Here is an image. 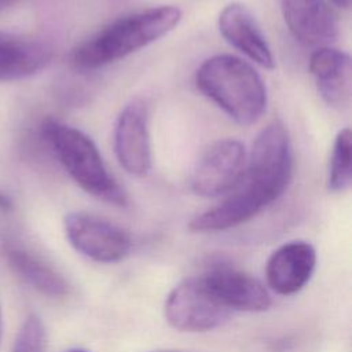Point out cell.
Here are the masks:
<instances>
[{"label":"cell","instance_id":"1","mask_svg":"<svg viewBox=\"0 0 352 352\" xmlns=\"http://www.w3.org/2000/svg\"><path fill=\"white\" fill-rule=\"evenodd\" d=\"M292 177V142L286 126L274 120L256 138L238 187L221 204L197 214L188 228L194 232H216L241 226L276 201Z\"/></svg>","mask_w":352,"mask_h":352},{"label":"cell","instance_id":"2","mask_svg":"<svg viewBox=\"0 0 352 352\" xmlns=\"http://www.w3.org/2000/svg\"><path fill=\"white\" fill-rule=\"evenodd\" d=\"M182 19L180 8L158 6L111 21L78 44L70 56L78 70H95L117 62L172 32Z\"/></svg>","mask_w":352,"mask_h":352},{"label":"cell","instance_id":"3","mask_svg":"<svg viewBox=\"0 0 352 352\" xmlns=\"http://www.w3.org/2000/svg\"><path fill=\"white\" fill-rule=\"evenodd\" d=\"M197 88L241 125L257 122L267 107V88L261 76L246 60L219 54L201 63Z\"/></svg>","mask_w":352,"mask_h":352},{"label":"cell","instance_id":"4","mask_svg":"<svg viewBox=\"0 0 352 352\" xmlns=\"http://www.w3.org/2000/svg\"><path fill=\"white\" fill-rule=\"evenodd\" d=\"M41 133L58 161L74 183L94 198L114 206H125L128 197L110 175L94 140L82 131L48 118Z\"/></svg>","mask_w":352,"mask_h":352},{"label":"cell","instance_id":"5","mask_svg":"<svg viewBox=\"0 0 352 352\" xmlns=\"http://www.w3.org/2000/svg\"><path fill=\"white\" fill-rule=\"evenodd\" d=\"M248 164L245 146L235 139H220L208 146L197 160L190 187L201 197L228 195L242 182Z\"/></svg>","mask_w":352,"mask_h":352},{"label":"cell","instance_id":"6","mask_svg":"<svg viewBox=\"0 0 352 352\" xmlns=\"http://www.w3.org/2000/svg\"><path fill=\"white\" fill-rule=\"evenodd\" d=\"M228 316L230 309L213 296L202 276L182 280L172 289L165 302V318L179 331L213 330L221 326Z\"/></svg>","mask_w":352,"mask_h":352},{"label":"cell","instance_id":"7","mask_svg":"<svg viewBox=\"0 0 352 352\" xmlns=\"http://www.w3.org/2000/svg\"><path fill=\"white\" fill-rule=\"evenodd\" d=\"M65 234L77 252L98 263L120 261L131 250V238L122 228L87 212L69 213Z\"/></svg>","mask_w":352,"mask_h":352},{"label":"cell","instance_id":"8","mask_svg":"<svg viewBox=\"0 0 352 352\" xmlns=\"http://www.w3.org/2000/svg\"><path fill=\"white\" fill-rule=\"evenodd\" d=\"M114 153L120 165L138 177L151 169V142L148 106L143 99H133L118 114L113 133Z\"/></svg>","mask_w":352,"mask_h":352},{"label":"cell","instance_id":"9","mask_svg":"<svg viewBox=\"0 0 352 352\" xmlns=\"http://www.w3.org/2000/svg\"><path fill=\"white\" fill-rule=\"evenodd\" d=\"M285 23L307 47H329L338 37V19L326 0H279Z\"/></svg>","mask_w":352,"mask_h":352},{"label":"cell","instance_id":"10","mask_svg":"<svg viewBox=\"0 0 352 352\" xmlns=\"http://www.w3.org/2000/svg\"><path fill=\"white\" fill-rule=\"evenodd\" d=\"M219 30L228 44L248 59L264 69H274L275 59L271 47L257 19L241 3L226 6L219 15Z\"/></svg>","mask_w":352,"mask_h":352},{"label":"cell","instance_id":"11","mask_svg":"<svg viewBox=\"0 0 352 352\" xmlns=\"http://www.w3.org/2000/svg\"><path fill=\"white\" fill-rule=\"evenodd\" d=\"M316 265L315 248L305 241H292L272 252L265 275L270 287L278 294L300 292L311 279Z\"/></svg>","mask_w":352,"mask_h":352},{"label":"cell","instance_id":"12","mask_svg":"<svg viewBox=\"0 0 352 352\" xmlns=\"http://www.w3.org/2000/svg\"><path fill=\"white\" fill-rule=\"evenodd\" d=\"M213 296L228 309L263 312L271 297L264 286L249 274L230 267H216L202 276Z\"/></svg>","mask_w":352,"mask_h":352},{"label":"cell","instance_id":"13","mask_svg":"<svg viewBox=\"0 0 352 352\" xmlns=\"http://www.w3.org/2000/svg\"><path fill=\"white\" fill-rule=\"evenodd\" d=\"M309 72L322 99L331 107L349 104L352 85L351 56L337 48H316L309 58Z\"/></svg>","mask_w":352,"mask_h":352},{"label":"cell","instance_id":"14","mask_svg":"<svg viewBox=\"0 0 352 352\" xmlns=\"http://www.w3.org/2000/svg\"><path fill=\"white\" fill-rule=\"evenodd\" d=\"M52 59V47L37 37L0 32V81L23 80Z\"/></svg>","mask_w":352,"mask_h":352},{"label":"cell","instance_id":"15","mask_svg":"<svg viewBox=\"0 0 352 352\" xmlns=\"http://www.w3.org/2000/svg\"><path fill=\"white\" fill-rule=\"evenodd\" d=\"M4 254L12 271L37 292L48 297H63L69 292L65 278L43 258L18 245H6Z\"/></svg>","mask_w":352,"mask_h":352},{"label":"cell","instance_id":"16","mask_svg":"<svg viewBox=\"0 0 352 352\" xmlns=\"http://www.w3.org/2000/svg\"><path fill=\"white\" fill-rule=\"evenodd\" d=\"M351 129L344 128L334 139L329 161L327 187L333 192H342L351 186Z\"/></svg>","mask_w":352,"mask_h":352},{"label":"cell","instance_id":"17","mask_svg":"<svg viewBox=\"0 0 352 352\" xmlns=\"http://www.w3.org/2000/svg\"><path fill=\"white\" fill-rule=\"evenodd\" d=\"M47 334L41 319L30 314L22 323L12 346V352H45Z\"/></svg>","mask_w":352,"mask_h":352},{"label":"cell","instance_id":"18","mask_svg":"<svg viewBox=\"0 0 352 352\" xmlns=\"http://www.w3.org/2000/svg\"><path fill=\"white\" fill-rule=\"evenodd\" d=\"M12 201H11V198L7 195V194H4V192H1L0 191V210H3V212H10V210H12Z\"/></svg>","mask_w":352,"mask_h":352},{"label":"cell","instance_id":"19","mask_svg":"<svg viewBox=\"0 0 352 352\" xmlns=\"http://www.w3.org/2000/svg\"><path fill=\"white\" fill-rule=\"evenodd\" d=\"M327 3L330 1L331 4H334L336 7L338 8H342V10H348L351 7V1L352 0H326Z\"/></svg>","mask_w":352,"mask_h":352},{"label":"cell","instance_id":"20","mask_svg":"<svg viewBox=\"0 0 352 352\" xmlns=\"http://www.w3.org/2000/svg\"><path fill=\"white\" fill-rule=\"evenodd\" d=\"M21 0H0V12H3L4 10L15 6L16 3H19Z\"/></svg>","mask_w":352,"mask_h":352},{"label":"cell","instance_id":"21","mask_svg":"<svg viewBox=\"0 0 352 352\" xmlns=\"http://www.w3.org/2000/svg\"><path fill=\"white\" fill-rule=\"evenodd\" d=\"M1 331H3V318H1V307H0V341H1Z\"/></svg>","mask_w":352,"mask_h":352},{"label":"cell","instance_id":"22","mask_svg":"<svg viewBox=\"0 0 352 352\" xmlns=\"http://www.w3.org/2000/svg\"><path fill=\"white\" fill-rule=\"evenodd\" d=\"M67 352H88V351H85V349H70Z\"/></svg>","mask_w":352,"mask_h":352},{"label":"cell","instance_id":"23","mask_svg":"<svg viewBox=\"0 0 352 352\" xmlns=\"http://www.w3.org/2000/svg\"><path fill=\"white\" fill-rule=\"evenodd\" d=\"M155 352H182V351H155Z\"/></svg>","mask_w":352,"mask_h":352}]
</instances>
